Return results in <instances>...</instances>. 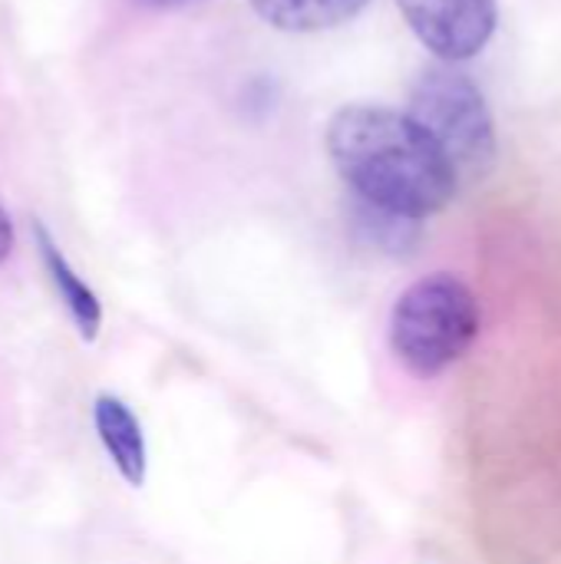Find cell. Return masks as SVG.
<instances>
[{
    "label": "cell",
    "instance_id": "cell-9",
    "mask_svg": "<svg viewBox=\"0 0 561 564\" xmlns=\"http://www.w3.org/2000/svg\"><path fill=\"white\" fill-rule=\"evenodd\" d=\"M145 3H159V7H165V3H179V0H145Z\"/></svg>",
    "mask_w": 561,
    "mask_h": 564
},
{
    "label": "cell",
    "instance_id": "cell-4",
    "mask_svg": "<svg viewBox=\"0 0 561 564\" xmlns=\"http://www.w3.org/2000/svg\"><path fill=\"white\" fill-rule=\"evenodd\" d=\"M417 40L443 63L473 59L496 33V0H397Z\"/></svg>",
    "mask_w": 561,
    "mask_h": 564
},
{
    "label": "cell",
    "instance_id": "cell-2",
    "mask_svg": "<svg viewBox=\"0 0 561 564\" xmlns=\"http://www.w3.org/2000/svg\"><path fill=\"white\" fill-rule=\"evenodd\" d=\"M479 301L450 271L413 281L393 304L390 347L397 360L423 380L446 373L479 337Z\"/></svg>",
    "mask_w": 561,
    "mask_h": 564
},
{
    "label": "cell",
    "instance_id": "cell-8",
    "mask_svg": "<svg viewBox=\"0 0 561 564\" xmlns=\"http://www.w3.org/2000/svg\"><path fill=\"white\" fill-rule=\"evenodd\" d=\"M10 248H13V225H10L7 212L0 208V261L10 254Z\"/></svg>",
    "mask_w": 561,
    "mask_h": 564
},
{
    "label": "cell",
    "instance_id": "cell-3",
    "mask_svg": "<svg viewBox=\"0 0 561 564\" xmlns=\"http://www.w3.org/2000/svg\"><path fill=\"white\" fill-rule=\"evenodd\" d=\"M407 116L443 149L460 178L486 175L496 162V126L479 86L453 63H433L410 93Z\"/></svg>",
    "mask_w": 561,
    "mask_h": 564
},
{
    "label": "cell",
    "instance_id": "cell-7",
    "mask_svg": "<svg viewBox=\"0 0 561 564\" xmlns=\"http://www.w3.org/2000/svg\"><path fill=\"white\" fill-rule=\"evenodd\" d=\"M370 0H251L258 17L284 33H317L354 20Z\"/></svg>",
    "mask_w": 561,
    "mask_h": 564
},
{
    "label": "cell",
    "instance_id": "cell-5",
    "mask_svg": "<svg viewBox=\"0 0 561 564\" xmlns=\"http://www.w3.org/2000/svg\"><path fill=\"white\" fill-rule=\"evenodd\" d=\"M93 423H96V436H99L106 456L112 459L116 473L132 489H139L145 482V469H149V449H145L139 416L119 397L99 393L93 403Z\"/></svg>",
    "mask_w": 561,
    "mask_h": 564
},
{
    "label": "cell",
    "instance_id": "cell-1",
    "mask_svg": "<svg viewBox=\"0 0 561 564\" xmlns=\"http://www.w3.org/2000/svg\"><path fill=\"white\" fill-rule=\"evenodd\" d=\"M327 155L364 205L400 218L440 215L460 188L443 149L407 112L387 106L337 109L327 122Z\"/></svg>",
    "mask_w": 561,
    "mask_h": 564
},
{
    "label": "cell",
    "instance_id": "cell-6",
    "mask_svg": "<svg viewBox=\"0 0 561 564\" xmlns=\"http://www.w3.org/2000/svg\"><path fill=\"white\" fill-rule=\"evenodd\" d=\"M36 231V245H40V258L50 271V281L56 284V294L73 321V327L79 330V337L86 344H93L99 337V327H103V304L96 297V291L69 268V261L63 258V251L53 245L50 231L43 225H33Z\"/></svg>",
    "mask_w": 561,
    "mask_h": 564
}]
</instances>
